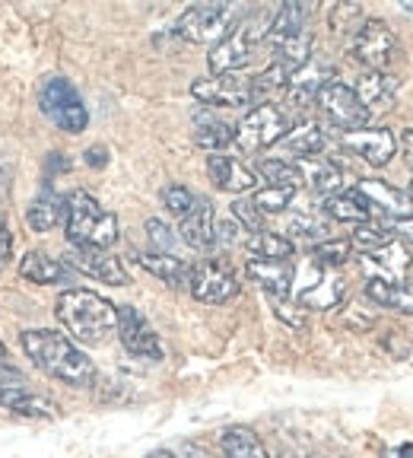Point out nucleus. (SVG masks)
I'll return each instance as SVG.
<instances>
[{
  "label": "nucleus",
  "instance_id": "obj_52",
  "mask_svg": "<svg viewBox=\"0 0 413 458\" xmlns=\"http://www.w3.org/2000/svg\"><path fill=\"white\" fill-rule=\"evenodd\" d=\"M407 194H410V200H413V185H410V191H407Z\"/></svg>",
  "mask_w": 413,
  "mask_h": 458
},
{
  "label": "nucleus",
  "instance_id": "obj_27",
  "mask_svg": "<svg viewBox=\"0 0 413 458\" xmlns=\"http://www.w3.org/2000/svg\"><path fill=\"white\" fill-rule=\"evenodd\" d=\"M306 32H308V7H302V4H283V7L274 13L267 38H271L274 45H283V42H290V38L306 36Z\"/></svg>",
  "mask_w": 413,
  "mask_h": 458
},
{
  "label": "nucleus",
  "instance_id": "obj_23",
  "mask_svg": "<svg viewBox=\"0 0 413 458\" xmlns=\"http://www.w3.org/2000/svg\"><path fill=\"white\" fill-rule=\"evenodd\" d=\"M366 296L382 309H394V312L413 315V290L407 284H400V280L369 277L366 280Z\"/></svg>",
  "mask_w": 413,
  "mask_h": 458
},
{
  "label": "nucleus",
  "instance_id": "obj_12",
  "mask_svg": "<svg viewBox=\"0 0 413 458\" xmlns=\"http://www.w3.org/2000/svg\"><path fill=\"white\" fill-rule=\"evenodd\" d=\"M118 337H122L124 351L140 360H163V344L153 325L137 312L134 306H118Z\"/></svg>",
  "mask_w": 413,
  "mask_h": 458
},
{
  "label": "nucleus",
  "instance_id": "obj_41",
  "mask_svg": "<svg viewBox=\"0 0 413 458\" xmlns=\"http://www.w3.org/2000/svg\"><path fill=\"white\" fill-rule=\"evenodd\" d=\"M292 194H296V191H290V188H271V185H267V188H261V191H255L251 204H255L261 214H280V210L290 208Z\"/></svg>",
  "mask_w": 413,
  "mask_h": 458
},
{
  "label": "nucleus",
  "instance_id": "obj_16",
  "mask_svg": "<svg viewBox=\"0 0 413 458\" xmlns=\"http://www.w3.org/2000/svg\"><path fill=\"white\" fill-rule=\"evenodd\" d=\"M308 274H312V280L302 284L299 293H296L299 306L302 309H334L337 302L343 300V280L337 277L331 267H321V265H315V261H308Z\"/></svg>",
  "mask_w": 413,
  "mask_h": 458
},
{
  "label": "nucleus",
  "instance_id": "obj_42",
  "mask_svg": "<svg viewBox=\"0 0 413 458\" xmlns=\"http://www.w3.org/2000/svg\"><path fill=\"white\" fill-rule=\"evenodd\" d=\"M232 216L239 220V226L249 229L251 236L264 229V214L255 208V204H251V200H245V198H239V200L232 204Z\"/></svg>",
  "mask_w": 413,
  "mask_h": 458
},
{
  "label": "nucleus",
  "instance_id": "obj_13",
  "mask_svg": "<svg viewBox=\"0 0 413 458\" xmlns=\"http://www.w3.org/2000/svg\"><path fill=\"white\" fill-rule=\"evenodd\" d=\"M191 96L204 106L216 108H239L251 102V80L239 77V73H220V77L198 80L191 86Z\"/></svg>",
  "mask_w": 413,
  "mask_h": 458
},
{
  "label": "nucleus",
  "instance_id": "obj_10",
  "mask_svg": "<svg viewBox=\"0 0 413 458\" xmlns=\"http://www.w3.org/2000/svg\"><path fill=\"white\" fill-rule=\"evenodd\" d=\"M188 290H191V296L198 302H206V306H223V302H229V300L239 296V277H235L223 261H204V265L191 267Z\"/></svg>",
  "mask_w": 413,
  "mask_h": 458
},
{
  "label": "nucleus",
  "instance_id": "obj_36",
  "mask_svg": "<svg viewBox=\"0 0 413 458\" xmlns=\"http://www.w3.org/2000/svg\"><path fill=\"white\" fill-rule=\"evenodd\" d=\"M257 175L264 182H271V188H290V191H296L302 185V175L296 169V163H286V159H264L257 165Z\"/></svg>",
  "mask_w": 413,
  "mask_h": 458
},
{
  "label": "nucleus",
  "instance_id": "obj_21",
  "mask_svg": "<svg viewBox=\"0 0 413 458\" xmlns=\"http://www.w3.org/2000/svg\"><path fill=\"white\" fill-rule=\"evenodd\" d=\"M20 274L32 284H71L73 280V267L67 261H57V258L45 255V251H29L26 258L20 261Z\"/></svg>",
  "mask_w": 413,
  "mask_h": 458
},
{
  "label": "nucleus",
  "instance_id": "obj_37",
  "mask_svg": "<svg viewBox=\"0 0 413 458\" xmlns=\"http://www.w3.org/2000/svg\"><path fill=\"white\" fill-rule=\"evenodd\" d=\"M350 251H353V245L347 239H328V242H318L312 249V261L321 267H341L350 261Z\"/></svg>",
  "mask_w": 413,
  "mask_h": 458
},
{
  "label": "nucleus",
  "instance_id": "obj_47",
  "mask_svg": "<svg viewBox=\"0 0 413 458\" xmlns=\"http://www.w3.org/2000/svg\"><path fill=\"white\" fill-rule=\"evenodd\" d=\"M385 347L394 353V357H407V353H410V344H407L404 337L398 335V331H388V337H385Z\"/></svg>",
  "mask_w": 413,
  "mask_h": 458
},
{
  "label": "nucleus",
  "instance_id": "obj_46",
  "mask_svg": "<svg viewBox=\"0 0 413 458\" xmlns=\"http://www.w3.org/2000/svg\"><path fill=\"white\" fill-rule=\"evenodd\" d=\"M10 251H13V233H10V223L0 216V265H7Z\"/></svg>",
  "mask_w": 413,
  "mask_h": 458
},
{
  "label": "nucleus",
  "instance_id": "obj_6",
  "mask_svg": "<svg viewBox=\"0 0 413 458\" xmlns=\"http://www.w3.org/2000/svg\"><path fill=\"white\" fill-rule=\"evenodd\" d=\"M350 55L357 57L366 71L385 73L398 61L400 42L385 20H363V26L357 29V36L350 42Z\"/></svg>",
  "mask_w": 413,
  "mask_h": 458
},
{
  "label": "nucleus",
  "instance_id": "obj_50",
  "mask_svg": "<svg viewBox=\"0 0 413 458\" xmlns=\"http://www.w3.org/2000/svg\"><path fill=\"white\" fill-rule=\"evenodd\" d=\"M385 458H413V445H400V449H392Z\"/></svg>",
  "mask_w": 413,
  "mask_h": 458
},
{
  "label": "nucleus",
  "instance_id": "obj_1",
  "mask_svg": "<svg viewBox=\"0 0 413 458\" xmlns=\"http://www.w3.org/2000/svg\"><path fill=\"white\" fill-rule=\"evenodd\" d=\"M22 351L45 376L51 379L64 382V386L73 388H93L96 386V366L93 360L80 351L77 344L71 341L61 331H22Z\"/></svg>",
  "mask_w": 413,
  "mask_h": 458
},
{
  "label": "nucleus",
  "instance_id": "obj_28",
  "mask_svg": "<svg viewBox=\"0 0 413 458\" xmlns=\"http://www.w3.org/2000/svg\"><path fill=\"white\" fill-rule=\"evenodd\" d=\"M286 150L296 153L299 159H315L324 147H328V134L318 122H302L296 128H290V134L283 137Z\"/></svg>",
  "mask_w": 413,
  "mask_h": 458
},
{
  "label": "nucleus",
  "instance_id": "obj_31",
  "mask_svg": "<svg viewBox=\"0 0 413 458\" xmlns=\"http://www.w3.org/2000/svg\"><path fill=\"white\" fill-rule=\"evenodd\" d=\"M324 214L334 216V220H341V223H353V226L372 220V208L366 204L363 194H357V188L347 191V194H334V198H328Z\"/></svg>",
  "mask_w": 413,
  "mask_h": 458
},
{
  "label": "nucleus",
  "instance_id": "obj_35",
  "mask_svg": "<svg viewBox=\"0 0 413 458\" xmlns=\"http://www.w3.org/2000/svg\"><path fill=\"white\" fill-rule=\"evenodd\" d=\"M392 242H394V236H392V229L385 226V220L359 223V226L353 229V239H350V245H353V249H363L366 255L385 249V245H392Z\"/></svg>",
  "mask_w": 413,
  "mask_h": 458
},
{
  "label": "nucleus",
  "instance_id": "obj_39",
  "mask_svg": "<svg viewBox=\"0 0 413 458\" xmlns=\"http://www.w3.org/2000/svg\"><path fill=\"white\" fill-rule=\"evenodd\" d=\"M286 233L296 239H315V242H328V223L312 214H296L286 223Z\"/></svg>",
  "mask_w": 413,
  "mask_h": 458
},
{
  "label": "nucleus",
  "instance_id": "obj_32",
  "mask_svg": "<svg viewBox=\"0 0 413 458\" xmlns=\"http://www.w3.org/2000/svg\"><path fill=\"white\" fill-rule=\"evenodd\" d=\"M353 89H357V96L363 99V106L372 112V108H382L385 102L394 99V89H398V83H394V77H388V73L366 71Z\"/></svg>",
  "mask_w": 413,
  "mask_h": 458
},
{
  "label": "nucleus",
  "instance_id": "obj_15",
  "mask_svg": "<svg viewBox=\"0 0 413 458\" xmlns=\"http://www.w3.org/2000/svg\"><path fill=\"white\" fill-rule=\"evenodd\" d=\"M67 265L77 267V271L86 274V277L102 280V284H112V286L131 284L128 271H124V265H122V258L108 255L105 249H73L71 255H67Z\"/></svg>",
  "mask_w": 413,
  "mask_h": 458
},
{
  "label": "nucleus",
  "instance_id": "obj_7",
  "mask_svg": "<svg viewBox=\"0 0 413 458\" xmlns=\"http://www.w3.org/2000/svg\"><path fill=\"white\" fill-rule=\"evenodd\" d=\"M38 106L48 114V122L57 124L61 131H67V134H80V131H86V124H89V112H86L83 99H80V93L73 89L71 80H64V77H51L48 83L42 86Z\"/></svg>",
  "mask_w": 413,
  "mask_h": 458
},
{
  "label": "nucleus",
  "instance_id": "obj_34",
  "mask_svg": "<svg viewBox=\"0 0 413 458\" xmlns=\"http://www.w3.org/2000/svg\"><path fill=\"white\" fill-rule=\"evenodd\" d=\"M369 265L378 267L375 277L394 280V277H400V274H404L407 267L413 265V258H410V251H407L404 245H400L398 239H394V242L385 245V249L372 251V255H369Z\"/></svg>",
  "mask_w": 413,
  "mask_h": 458
},
{
  "label": "nucleus",
  "instance_id": "obj_3",
  "mask_svg": "<svg viewBox=\"0 0 413 458\" xmlns=\"http://www.w3.org/2000/svg\"><path fill=\"white\" fill-rule=\"evenodd\" d=\"M67 242L73 249H112L118 242V216L108 214L93 194L73 191L67 198Z\"/></svg>",
  "mask_w": 413,
  "mask_h": 458
},
{
  "label": "nucleus",
  "instance_id": "obj_11",
  "mask_svg": "<svg viewBox=\"0 0 413 458\" xmlns=\"http://www.w3.org/2000/svg\"><path fill=\"white\" fill-rule=\"evenodd\" d=\"M0 408L13 411L20 417H57V404L45 394H36L26 388V379H22L20 372L7 369V366H0Z\"/></svg>",
  "mask_w": 413,
  "mask_h": 458
},
{
  "label": "nucleus",
  "instance_id": "obj_18",
  "mask_svg": "<svg viewBox=\"0 0 413 458\" xmlns=\"http://www.w3.org/2000/svg\"><path fill=\"white\" fill-rule=\"evenodd\" d=\"M206 175L214 182L220 191H232V194H242V191H255L257 188V175L249 169L245 163H239L235 157H214L206 159Z\"/></svg>",
  "mask_w": 413,
  "mask_h": 458
},
{
  "label": "nucleus",
  "instance_id": "obj_5",
  "mask_svg": "<svg viewBox=\"0 0 413 458\" xmlns=\"http://www.w3.org/2000/svg\"><path fill=\"white\" fill-rule=\"evenodd\" d=\"M239 22V7L235 4H198V7H188L185 13L175 22V32H179L185 42L204 45V42H220L232 32V26Z\"/></svg>",
  "mask_w": 413,
  "mask_h": 458
},
{
  "label": "nucleus",
  "instance_id": "obj_4",
  "mask_svg": "<svg viewBox=\"0 0 413 458\" xmlns=\"http://www.w3.org/2000/svg\"><path fill=\"white\" fill-rule=\"evenodd\" d=\"M271 22H274V16L261 13V10L235 22L232 32H229L226 38H220V42L214 45V51H210V71H214V77L242 71V67L251 61V55H255L257 45L267 38Z\"/></svg>",
  "mask_w": 413,
  "mask_h": 458
},
{
  "label": "nucleus",
  "instance_id": "obj_2",
  "mask_svg": "<svg viewBox=\"0 0 413 458\" xmlns=\"http://www.w3.org/2000/svg\"><path fill=\"white\" fill-rule=\"evenodd\" d=\"M57 322L73 341L86 347H102L118 335V306L93 290H67L55 306Z\"/></svg>",
  "mask_w": 413,
  "mask_h": 458
},
{
  "label": "nucleus",
  "instance_id": "obj_9",
  "mask_svg": "<svg viewBox=\"0 0 413 458\" xmlns=\"http://www.w3.org/2000/svg\"><path fill=\"white\" fill-rule=\"evenodd\" d=\"M315 106H318L321 114H324L334 128H341L343 134H350V131H363L366 122H369V108L363 106L357 89L341 83V80H328V83L321 86Z\"/></svg>",
  "mask_w": 413,
  "mask_h": 458
},
{
  "label": "nucleus",
  "instance_id": "obj_17",
  "mask_svg": "<svg viewBox=\"0 0 413 458\" xmlns=\"http://www.w3.org/2000/svg\"><path fill=\"white\" fill-rule=\"evenodd\" d=\"M357 194H363L366 204L372 208V214L375 210H382V214H392V220H398V216H410L413 214V200L407 191H400V188H394L392 182H382V179H359L357 182Z\"/></svg>",
  "mask_w": 413,
  "mask_h": 458
},
{
  "label": "nucleus",
  "instance_id": "obj_22",
  "mask_svg": "<svg viewBox=\"0 0 413 458\" xmlns=\"http://www.w3.org/2000/svg\"><path fill=\"white\" fill-rule=\"evenodd\" d=\"M328 80H334V77H331V71L324 64H315V61H308L306 67H299V71L290 77V86H286V93H290L292 106L302 108V106H308V102H315V99H318V93H321V86L328 83Z\"/></svg>",
  "mask_w": 413,
  "mask_h": 458
},
{
  "label": "nucleus",
  "instance_id": "obj_48",
  "mask_svg": "<svg viewBox=\"0 0 413 458\" xmlns=\"http://www.w3.org/2000/svg\"><path fill=\"white\" fill-rule=\"evenodd\" d=\"M400 153H404V163L413 169V128L404 131V137H400Z\"/></svg>",
  "mask_w": 413,
  "mask_h": 458
},
{
  "label": "nucleus",
  "instance_id": "obj_8",
  "mask_svg": "<svg viewBox=\"0 0 413 458\" xmlns=\"http://www.w3.org/2000/svg\"><path fill=\"white\" fill-rule=\"evenodd\" d=\"M290 134V122L277 106H255L235 128V143L245 153H261Z\"/></svg>",
  "mask_w": 413,
  "mask_h": 458
},
{
  "label": "nucleus",
  "instance_id": "obj_26",
  "mask_svg": "<svg viewBox=\"0 0 413 458\" xmlns=\"http://www.w3.org/2000/svg\"><path fill=\"white\" fill-rule=\"evenodd\" d=\"M61 220H67V200L57 198L51 188H45L26 210V223L36 229V233H48V229H55Z\"/></svg>",
  "mask_w": 413,
  "mask_h": 458
},
{
  "label": "nucleus",
  "instance_id": "obj_38",
  "mask_svg": "<svg viewBox=\"0 0 413 458\" xmlns=\"http://www.w3.org/2000/svg\"><path fill=\"white\" fill-rule=\"evenodd\" d=\"M194 140H198V147H204V150L220 153L223 147H229V143L235 140V131L229 128V124H223V122H206V124H200V128H198Z\"/></svg>",
  "mask_w": 413,
  "mask_h": 458
},
{
  "label": "nucleus",
  "instance_id": "obj_30",
  "mask_svg": "<svg viewBox=\"0 0 413 458\" xmlns=\"http://www.w3.org/2000/svg\"><path fill=\"white\" fill-rule=\"evenodd\" d=\"M290 77H292L290 67H283V64H277V61H274L267 71H261L255 80H251V102H257V106H271L274 96L286 93Z\"/></svg>",
  "mask_w": 413,
  "mask_h": 458
},
{
  "label": "nucleus",
  "instance_id": "obj_29",
  "mask_svg": "<svg viewBox=\"0 0 413 458\" xmlns=\"http://www.w3.org/2000/svg\"><path fill=\"white\" fill-rule=\"evenodd\" d=\"M220 445H223V452H226V458H271L267 449H264V443L257 439V433L249 427L223 429Z\"/></svg>",
  "mask_w": 413,
  "mask_h": 458
},
{
  "label": "nucleus",
  "instance_id": "obj_49",
  "mask_svg": "<svg viewBox=\"0 0 413 458\" xmlns=\"http://www.w3.org/2000/svg\"><path fill=\"white\" fill-rule=\"evenodd\" d=\"M86 163H89V165H105V150H102V147H93V150L86 153Z\"/></svg>",
  "mask_w": 413,
  "mask_h": 458
},
{
  "label": "nucleus",
  "instance_id": "obj_44",
  "mask_svg": "<svg viewBox=\"0 0 413 458\" xmlns=\"http://www.w3.org/2000/svg\"><path fill=\"white\" fill-rule=\"evenodd\" d=\"M385 226L392 229V236L398 242H410L413 245V214L410 216H398V220H385Z\"/></svg>",
  "mask_w": 413,
  "mask_h": 458
},
{
  "label": "nucleus",
  "instance_id": "obj_51",
  "mask_svg": "<svg viewBox=\"0 0 413 458\" xmlns=\"http://www.w3.org/2000/svg\"><path fill=\"white\" fill-rule=\"evenodd\" d=\"M4 360H7V347L0 344V366H4Z\"/></svg>",
  "mask_w": 413,
  "mask_h": 458
},
{
  "label": "nucleus",
  "instance_id": "obj_24",
  "mask_svg": "<svg viewBox=\"0 0 413 458\" xmlns=\"http://www.w3.org/2000/svg\"><path fill=\"white\" fill-rule=\"evenodd\" d=\"M137 265L169 286H188V280H191V267H188L181 258L163 255V251H140V255H137Z\"/></svg>",
  "mask_w": 413,
  "mask_h": 458
},
{
  "label": "nucleus",
  "instance_id": "obj_25",
  "mask_svg": "<svg viewBox=\"0 0 413 458\" xmlns=\"http://www.w3.org/2000/svg\"><path fill=\"white\" fill-rule=\"evenodd\" d=\"M296 169H299L302 182H306L308 188H315L318 194H331L334 198V191L343 185V172L337 163H331V159H299L296 163Z\"/></svg>",
  "mask_w": 413,
  "mask_h": 458
},
{
  "label": "nucleus",
  "instance_id": "obj_14",
  "mask_svg": "<svg viewBox=\"0 0 413 458\" xmlns=\"http://www.w3.org/2000/svg\"><path fill=\"white\" fill-rule=\"evenodd\" d=\"M341 143L369 165H388L394 153H398V137H394L388 128L350 131V134L341 137Z\"/></svg>",
  "mask_w": 413,
  "mask_h": 458
},
{
  "label": "nucleus",
  "instance_id": "obj_45",
  "mask_svg": "<svg viewBox=\"0 0 413 458\" xmlns=\"http://www.w3.org/2000/svg\"><path fill=\"white\" fill-rule=\"evenodd\" d=\"M274 309H277L280 318H283V322H290L292 328H306V315H296V312H292L296 306H290L286 300H274Z\"/></svg>",
  "mask_w": 413,
  "mask_h": 458
},
{
  "label": "nucleus",
  "instance_id": "obj_43",
  "mask_svg": "<svg viewBox=\"0 0 413 458\" xmlns=\"http://www.w3.org/2000/svg\"><path fill=\"white\" fill-rule=\"evenodd\" d=\"M147 233H150V239L159 245V251H163V255H172V249H175V236H172V229L165 226V223L147 220Z\"/></svg>",
  "mask_w": 413,
  "mask_h": 458
},
{
  "label": "nucleus",
  "instance_id": "obj_20",
  "mask_svg": "<svg viewBox=\"0 0 413 458\" xmlns=\"http://www.w3.org/2000/svg\"><path fill=\"white\" fill-rule=\"evenodd\" d=\"M249 277L261 284L274 300H286L292 293V280H296V267L292 261H267V258H251L249 261Z\"/></svg>",
  "mask_w": 413,
  "mask_h": 458
},
{
  "label": "nucleus",
  "instance_id": "obj_33",
  "mask_svg": "<svg viewBox=\"0 0 413 458\" xmlns=\"http://www.w3.org/2000/svg\"><path fill=\"white\" fill-rule=\"evenodd\" d=\"M249 251L255 258H267V261H290L296 245H292L290 236H280V233H271V229H261V233L249 236Z\"/></svg>",
  "mask_w": 413,
  "mask_h": 458
},
{
  "label": "nucleus",
  "instance_id": "obj_40",
  "mask_svg": "<svg viewBox=\"0 0 413 458\" xmlns=\"http://www.w3.org/2000/svg\"><path fill=\"white\" fill-rule=\"evenodd\" d=\"M198 200H200L198 194H194L191 188H185V185H165L163 188L165 210H169V214H175V216H181V220H185V216L198 208Z\"/></svg>",
  "mask_w": 413,
  "mask_h": 458
},
{
  "label": "nucleus",
  "instance_id": "obj_19",
  "mask_svg": "<svg viewBox=\"0 0 413 458\" xmlns=\"http://www.w3.org/2000/svg\"><path fill=\"white\" fill-rule=\"evenodd\" d=\"M181 242L194 251H210L216 245V210L210 200L200 198L198 208L181 220Z\"/></svg>",
  "mask_w": 413,
  "mask_h": 458
}]
</instances>
